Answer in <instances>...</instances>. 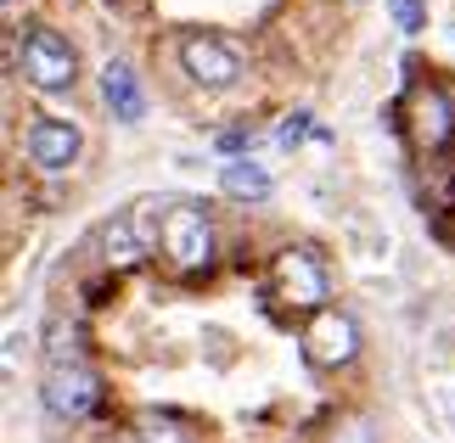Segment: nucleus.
Masks as SVG:
<instances>
[{"label":"nucleus","instance_id":"obj_8","mask_svg":"<svg viewBox=\"0 0 455 443\" xmlns=\"http://www.w3.org/2000/svg\"><path fill=\"white\" fill-rule=\"evenodd\" d=\"M79 123L74 118H57V113H40L28 123V157L40 163L45 174H62V169H74L79 163Z\"/></svg>","mask_w":455,"mask_h":443},{"label":"nucleus","instance_id":"obj_9","mask_svg":"<svg viewBox=\"0 0 455 443\" xmlns=\"http://www.w3.org/2000/svg\"><path fill=\"white\" fill-rule=\"evenodd\" d=\"M101 96H108L113 118H124V123H135V118L147 113L141 79H135V67H130V62H108V67H101Z\"/></svg>","mask_w":455,"mask_h":443},{"label":"nucleus","instance_id":"obj_12","mask_svg":"<svg viewBox=\"0 0 455 443\" xmlns=\"http://www.w3.org/2000/svg\"><path fill=\"white\" fill-rule=\"evenodd\" d=\"M101 247H108V270H130V264L147 258V241L135 236V219H130V214L101 230Z\"/></svg>","mask_w":455,"mask_h":443},{"label":"nucleus","instance_id":"obj_11","mask_svg":"<svg viewBox=\"0 0 455 443\" xmlns=\"http://www.w3.org/2000/svg\"><path fill=\"white\" fill-rule=\"evenodd\" d=\"M220 191L225 197H236V202H265L270 197V174L248 163V157H236V163H225L220 169Z\"/></svg>","mask_w":455,"mask_h":443},{"label":"nucleus","instance_id":"obj_1","mask_svg":"<svg viewBox=\"0 0 455 443\" xmlns=\"http://www.w3.org/2000/svg\"><path fill=\"white\" fill-rule=\"evenodd\" d=\"M270 297L292 314H321L331 297V275L315 247H282L270 258Z\"/></svg>","mask_w":455,"mask_h":443},{"label":"nucleus","instance_id":"obj_2","mask_svg":"<svg viewBox=\"0 0 455 443\" xmlns=\"http://www.w3.org/2000/svg\"><path fill=\"white\" fill-rule=\"evenodd\" d=\"M157 247H164L174 275H208V264H214V219L197 202H174L157 219Z\"/></svg>","mask_w":455,"mask_h":443},{"label":"nucleus","instance_id":"obj_13","mask_svg":"<svg viewBox=\"0 0 455 443\" xmlns=\"http://www.w3.org/2000/svg\"><path fill=\"white\" fill-rule=\"evenodd\" d=\"M326 443H382V432H377V421L371 415H338V427L326 432Z\"/></svg>","mask_w":455,"mask_h":443},{"label":"nucleus","instance_id":"obj_7","mask_svg":"<svg viewBox=\"0 0 455 443\" xmlns=\"http://www.w3.org/2000/svg\"><path fill=\"white\" fill-rule=\"evenodd\" d=\"M299 343H304V360L315 370H338V365H348L360 353V326L348 320L343 309H321V314H309Z\"/></svg>","mask_w":455,"mask_h":443},{"label":"nucleus","instance_id":"obj_6","mask_svg":"<svg viewBox=\"0 0 455 443\" xmlns=\"http://www.w3.org/2000/svg\"><path fill=\"white\" fill-rule=\"evenodd\" d=\"M180 67H186L191 84H203V91H231L242 79V57L220 40V34H203V28H191L180 40Z\"/></svg>","mask_w":455,"mask_h":443},{"label":"nucleus","instance_id":"obj_10","mask_svg":"<svg viewBox=\"0 0 455 443\" xmlns=\"http://www.w3.org/2000/svg\"><path fill=\"white\" fill-rule=\"evenodd\" d=\"M130 443H197V427L174 410H141L130 421Z\"/></svg>","mask_w":455,"mask_h":443},{"label":"nucleus","instance_id":"obj_3","mask_svg":"<svg viewBox=\"0 0 455 443\" xmlns=\"http://www.w3.org/2000/svg\"><path fill=\"white\" fill-rule=\"evenodd\" d=\"M40 399H45V410L57 421H91V415H101L108 387H101V376L84 360H62V365H45Z\"/></svg>","mask_w":455,"mask_h":443},{"label":"nucleus","instance_id":"obj_5","mask_svg":"<svg viewBox=\"0 0 455 443\" xmlns=\"http://www.w3.org/2000/svg\"><path fill=\"white\" fill-rule=\"evenodd\" d=\"M399 113H405L399 123H405L416 152H444L455 140V101H450V91H439V84H411V96H405Z\"/></svg>","mask_w":455,"mask_h":443},{"label":"nucleus","instance_id":"obj_4","mask_svg":"<svg viewBox=\"0 0 455 443\" xmlns=\"http://www.w3.org/2000/svg\"><path fill=\"white\" fill-rule=\"evenodd\" d=\"M23 79L34 91H68V84L79 79V51L68 45V34L34 23L23 34Z\"/></svg>","mask_w":455,"mask_h":443},{"label":"nucleus","instance_id":"obj_17","mask_svg":"<svg viewBox=\"0 0 455 443\" xmlns=\"http://www.w3.org/2000/svg\"><path fill=\"white\" fill-rule=\"evenodd\" d=\"M6 6H17V0H6Z\"/></svg>","mask_w":455,"mask_h":443},{"label":"nucleus","instance_id":"obj_16","mask_svg":"<svg viewBox=\"0 0 455 443\" xmlns=\"http://www.w3.org/2000/svg\"><path fill=\"white\" fill-rule=\"evenodd\" d=\"M253 146V130H225L220 135V152H248Z\"/></svg>","mask_w":455,"mask_h":443},{"label":"nucleus","instance_id":"obj_14","mask_svg":"<svg viewBox=\"0 0 455 443\" xmlns=\"http://www.w3.org/2000/svg\"><path fill=\"white\" fill-rule=\"evenodd\" d=\"M304 135H315V140H326V130H315V113H287L282 123H275V140H282V146H299Z\"/></svg>","mask_w":455,"mask_h":443},{"label":"nucleus","instance_id":"obj_15","mask_svg":"<svg viewBox=\"0 0 455 443\" xmlns=\"http://www.w3.org/2000/svg\"><path fill=\"white\" fill-rule=\"evenodd\" d=\"M388 17H394L399 34H422L427 28V6H422V0H388Z\"/></svg>","mask_w":455,"mask_h":443}]
</instances>
